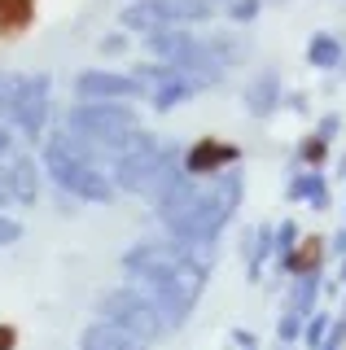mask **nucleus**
<instances>
[{
	"mask_svg": "<svg viewBox=\"0 0 346 350\" xmlns=\"http://www.w3.org/2000/svg\"><path fill=\"white\" fill-rule=\"evenodd\" d=\"M189 5H180V0H140L123 14V22H132V27H171L176 18H185Z\"/></svg>",
	"mask_w": 346,
	"mask_h": 350,
	"instance_id": "obj_1",
	"label": "nucleus"
},
{
	"mask_svg": "<svg viewBox=\"0 0 346 350\" xmlns=\"http://www.w3.org/2000/svg\"><path fill=\"white\" fill-rule=\"evenodd\" d=\"M53 171L62 175V184H75V189H83V193H92V197H101V193H105V184H96L83 167H66L57 153H53Z\"/></svg>",
	"mask_w": 346,
	"mask_h": 350,
	"instance_id": "obj_2",
	"label": "nucleus"
},
{
	"mask_svg": "<svg viewBox=\"0 0 346 350\" xmlns=\"http://www.w3.org/2000/svg\"><path fill=\"white\" fill-rule=\"evenodd\" d=\"M92 88H101V92H127V83H118V79H83V92H92Z\"/></svg>",
	"mask_w": 346,
	"mask_h": 350,
	"instance_id": "obj_3",
	"label": "nucleus"
},
{
	"mask_svg": "<svg viewBox=\"0 0 346 350\" xmlns=\"http://www.w3.org/2000/svg\"><path fill=\"white\" fill-rule=\"evenodd\" d=\"M0 202H5V175H0Z\"/></svg>",
	"mask_w": 346,
	"mask_h": 350,
	"instance_id": "obj_4",
	"label": "nucleus"
},
{
	"mask_svg": "<svg viewBox=\"0 0 346 350\" xmlns=\"http://www.w3.org/2000/svg\"><path fill=\"white\" fill-rule=\"evenodd\" d=\"M0 149H5V131H0Z\"/></svg>",
	"mask_w": 346,
	"mask_h": 350,
	"instance_id": "obj_5",
	"label": "nucleus"
}]
</instances>
